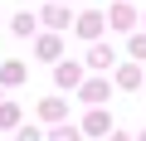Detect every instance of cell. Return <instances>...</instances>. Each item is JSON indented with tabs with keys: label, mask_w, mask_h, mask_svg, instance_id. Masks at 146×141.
<instances>
[{
	"label": "cell",
	"mask_w": 146,
	"mask_h": 141,
	"mask_svg": "<svg viewBox=\"0 0 146 141\" xmlns=\"http://www.w3.org/2000/svg\"><path fill=\"white\" fill-rule=\"evenodd\" d=\"M54 141H78V131H73V126H63V131H54Z\"/></svg>",
	"instance_id": "obj_1"
}]
</instances>
